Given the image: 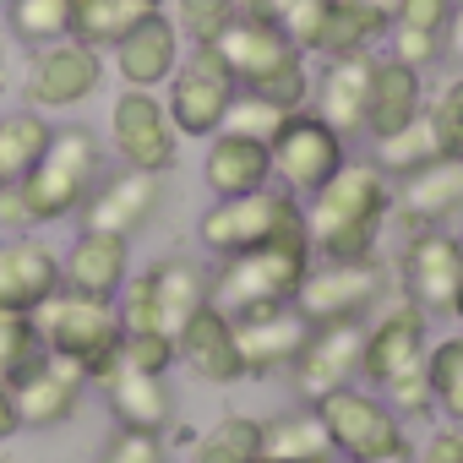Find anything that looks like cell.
Returning <instances> with one entry per match:
<instances>
[{
  "label": "cell",
  "instance_id": "obj_42",
  "mask_svg": "<svg viewBox=\"0 0 463 463\" xmlns=\"http://www.w3.org/2000/svg\"><path fill=\"white\" fill-rule=\"evenodd\" d=\"M382 398L398 409V420H403V425H409V420L436 414V409H430V387H425V365H414V371H403L398 382H387V387H382Z\"/></svg>",
  "mask_w": 463,
  "mask_h": 463
},
{
  "label": "cell",
  "instance_id": "obj_31",
  "mask_svg": "<svg viewBox=\"0 0 463 463\" xmlns=\"http://www.w3.org/2000/svg\"><path fill=\"white\" fill-rule=\"evenodd\" d=\"M50 115L39 109H12V115H0V185H17L50 147Z\"/></svg>",
  "mask_w": 463,
  "mask_h": 463
},
{
  "label": "cell",
  "instance_id": "obj_6",
  "mask_svg": "<svg viewBox=\"0 0 463 463\" xmlns=\"http://www.w3.org/2000/svg\"><path fill=\"white\" fill-rule=\"evenodd\" d=\"M311 409L322 414V430H327V441H333V458H344V463H354V458H382V452H403V447H409V425H403L398 409H392L376 387H365V382L338 387V392H327V398L311 403Z\"/></svg>",
  "mask_w": 463,
  "mask_h": 463
},
{
  "label": "cell",
  "instance_id": "obj_41",
  "mask_svg": "<svg viewBox=\"0 0 463 463\" xmlns=\"http://www.w3.org/2000/svg\"><path fill=\"white\" fill-rule=\"evenodd\" d=\"M425 115H430V126H436L441 153L463 158V71H458L436 99H425Z\"/></svg>",
  "mask_w": 463,
  "mask_h": 463
},
{
  "label": "cell",
  "instance_id": "obj_56",
  "mask_svg": "<svg viewBox=\"0 0 463 463\" xmlns=\"http://www.w3.org/2000/svg\"><path fill=\"white\" fill-rule=\"evenodd\" d=\"M0 463H6V458H0Z\"/></svg>",
  "mask_w": 463,
  "mask_h": 463
},
{
  "label": "cell",
  "instance_id": "obj_47",
  "mask_svg": "<svg viewBox=\"0 0 463 463\" xmlns=\"http://www.w3.org/2000/svg\"><path fill=\"white\" fill-rule=\"evenodd\" d=\"M0 229H6V235H33V218L23 207L17 185H0Z\"/></svg>",
  "mask_w": 463,
  "mask_h": 463
},
{
  "label": "cell",
  "instance_id": "obj_43",
  "mask_svg": "<svg viewBox=\"0 0 463 463\" xmlns=\"http://www.w3.org/2000/svg\"><path fill=\"white\" fill-rule=\"evenodd\" d=\"M104 463H169V452L153 430H120L115 425V436L104 447Z\"/></svg>",
  "mask_w": 463,
  "mask_h": 463
},
{
  "label": "cell",
  "instance_id": "obj_37",
  "mask_svg": "<svg viewBox=\"0 0 463 463\" xmlns=\"http://www.w3.org/2000/svg\"><path fill=\"white\" fill-rule=\"evenodd\" d=\"M164 6H169L180 39H191V44H213L229 23L241 17V0H164Z\"/></svg>",
  "mask_w": 463,
  "mask_h": 463
},
{
  "label": "cell",
  "instance_id": "obj_30",
  "mask_svg": "<svg viewBox=\"0 0 463 463\" xmlns=\"http://www.w3.org/2000/svg\"><path fill=\"white\" fill-rule=\"evenodd\" d=\"M147 12H158L153 0H71V39L109 55Z\"/></svg>",
  "mask_w": 463,
  "mask_h": 463
},
{
  "label": "cell",
  "instance_id": "obj_39",
  "mask_svg": "<svg viewBox=\"0 0 463 463\" xmlns=\"http://www.w3.org/2000/svg\"><path fill=\"white\" fill-rule=\"evenodd\" d=\"M115 365H131V371H153V376H169L180 365V349H175V333L164 327H142V333H126L120 338V360Z\"/></svg>",
  "mask_w": 463,
  "mask_h": 463
},
{
  "label": "cell",
  "instance_id": "obj_7",
  "mask_svg": "<svg viewBox=\"0 0 463 463\" xmlns=\"http://www.w3.org/2000/svg\"><path fill=\"white\" fill-rule=\"evenodd\" d=\"M235 93L241 88H235V77H229V66L218 61L213 44H191V55L158 88L175 131L191 137V142H207L213 131H223V115H229V104H235Z\"/></svg>",
  "mask_w": 463,
  "mask_h": 463
},
{
  "label": "cell",
  "instance_id": "obj_9",
  "mask_svg": "<svg viewBox=\"0 0 463 463\" xmlns=\"http://www.w3.org/2000/svg\"><path fill=\"white\" fill-rule=\"evenodd\" d=\"M109 147L120 158V169L169 175L180 164V131H175L164 99L147 88H120L109 99Z\"/></svg>",
  "mask_w": 463,
  "mask_h": 463
},
{
  "label": "cell",
  "instance_id": "obj_22",
  "mask_svg": "<svg viewBox=\"0 0 463 463\" xmlns=\"http://www.w3.org/2000/svg\"><path fill=\"white\" fill-rule=\"evenodd\" d=\"M88 376L71 365V360H61V354H44L12 392H17V414H23V430H50V425H66L77 409H82V398H88Z\"/></svg>",
  "mask_w": 463,
  "mask_h": 463
},
{
  "label": "cell",
  "instance_id": "obj_19",
  "mask_svg": "<svg viewBox=\"0 0 463 463\" xmlns=\"http://www.w3.org/2000/svg\"><path fill=\"white\" fill-rule=\"evenodd\" d=\"M61 289V251L39 235H0V311H39Z\"/></svg>",
  "mask_w": 463,
  "mask_h": 463
},
{
  "label": "cell",
  "instance_id": "obj_28",
  "mask_svg": "<svg viewBox=\"0 0 463 463\" xmlns=\"http://www.w3.org/2000/svg\"><path fill=\"white\" fill-rule=\"evenodd\" d=\"M158 300V322L169 333H180L202 306H213V268L196 257H158L153 268H142Z\"/></svg>",
  "mask_w": 463,
  "mask_h": 463
},
{
  "label": "cell",
  "instance_id": "obj_29",
  "mask_svg": "<svg viewBox=\"0 0 463 463\" xmlns=\"http://www.w3.org/2000/svg\"><path fill=\"white\" fill-rule=\"evenodd\" d=\"M262 463H333L322 414L306 403V409H284V414L262 420Z\"/></svg>",
  "mask_w": 463,
  "mask_h": 463
},
{
  "label": "cell",
  "instance_id": "obj_20",
  "mask_svg": "<svg viewBox=\"0 0 463 463\" xmlns=\"http://www.w3.org/2000/svg\"><path fill=\"white\" fill-rule=\"evenodd\" d=\"M131 279V241L126 235H104V229H82V235L61 251V289L93 295V300H115Z\"/></svg>",
  "mask_w": 463,
  "mask_h": 463
},
{
  "label": "cell",
  "instance_id": "obj_49",
  "mask_svg": "<svg viewBox=\"0 0 463 463\" xmlns=\"http://www.w3.org/2000/svg\"><path fill=\"white\" fill-rule=\"evenodd\" d=\"M295 6H300V0H241V17H257V23H273L279 28Z\"/></svg>",
  "mask_w": 463,
  "mask_h": 463
},
{
  "label": "cell",
  "instance_id": "obj_52",
  "mask_svg": "<svg viewBox=\"0 0 463 463\" xmlns=\"http://www.w3.org/2000/svg\"><path fill=\"white\" fill-rule=\"evenodd\" d=\"M447 317H458V333H463V289H458V300H452V311Z\"/></svg>",
  "mask_w": 463,
  "mask_h": 463
},
{
  "label": "cell",
  "instance_id": "obj_3",
  "mask_svg": "<svg viewBox=\"0 0 463 463\" xmlns=\"http://www.w3.org/2000/svg\"><path fill=\"white\" fill-rule=\"evenodd\" d=\"M311 262H317L311 235L223 257V262H213V306L223 317H251V311H268V306H295Z\"/></svg>",
  "mask_w": 463,
  "mask_h": 463
},
{
  "label": "cell",
  "instance_id": "obj_26",
  "mask_svg": "<svg viewBox=\"0 0 463 463\" xmlns=\"http://www.w3.org/2000/svg\"><path fill=\"white\" fill-rule=\"evenodd\" d=\"M99 387H104V403H109V414H115L120 430H153V436H164V425L175 420V387H169V376L115 365Z\"/></svg>",
  "mask_w": 463,
  "mask_h": 463
},
{
  "label": "cell",
  "instance_id": "obj_8",
  "mask_svg": "<svg viewBox=\"0 0 463 463\" xmlns=\"http://www.w3.org/2000/svg\"><path fill=\"white\" fill-rule=\"evenodd\" d=\"M268 153H273V185H284L289 196L306 202L349 164V137L333 131L317 109H295L279 126V137L268 142Z\"/></svg>",
  "mask_w": 463,
  "mask_h": 463
},
{
  "label": "cell",
  "instance_id": "obj_50",
  "mask_svg": "<svg viewBox=\"0 0 463 463\" xmlns=\"http://www.w3.org/2000/svg\"><path fill=\"white\" fill-rule=\"evenodd\" d=\"M23 430V414H17V392L6 387V382H0V441H6V436H17Z\"/></svg>",
  "mask_w": 463,
  "mask_h": 463
},
{
  "label": "cell",
  "instance_id": "obj_32",
  "mask_svg": "<svg viewBox=\"0 0 463 463\" xmlns=\"http://www.w3.org/2000/svg\"><path fill=\"white\" fill-rule=\"evenodd\" d=\"M191 463H262V420L223 414L191 441Z\"/></svg>",
  "mask_w": 463,
  "mask_h": 463
},
{
  "label": "cell",
  "instance_id": "obj_46",
  "mask_svg": "<svg viewBox=\"0 0 463 463\" xmlns=\"http://www.w3.org/2000/svg\"><path fill=\"white\" fill-rule=\"evenodd\" d=\"M414 463H463V425H447V430H436Z\"/></svg>",
  "mask_w": 463,
  "mask_h": 463
},
{
  "label": "cell",
  "instance_id": "obj_51",
  "mask_svg": "<svg viewBox=\"0 0 463 463\" xmlns=\"http://www.w3.org/2000/svg\"><path fill=\"white\" fill-rule=\"evenodd\" d=\"M354 463H414V447H403V452H382V458H354Z\"/></svg>",
  "mask_w": 463,
  "mask_h": 463
},
{
  "label": "cell",
  "instance_id": "obj_14",
  "mask_svg": "<svg viewBox=\"0 0 463 463\" xmlns=\"http://www.w3.org/2000/svg\"><path fill=\"white\" fill-rule=\"evenodd\" d=\"M360 338H365V322H322L306 333V349L289 365L300 403H322L327 392L360 382Z\"/></svg>",
  "mask_w": 463,
  "mask_h": 463
},
{
  "label": "cell",
  "instance_id": "obj_17",
  "mask_svg": "<svg viewBox=\"0 0 463 463\" xmlns=\"http://www.w3.org/2000/svg\"><path fill=\"white\" fill-rule=\"evenodd\" d=\"M180 61H185L180 28H175V17H169L164 6L147 12V17L109 50V66H115V77H120V88H147V93H158V88L175 77Z\"/></svg>",
  "mask_w": 463,
  "mask_h": 463
},
{
  "label": "cell",
  "instance_id": "obj_54",
  "mask_svg": "<svg viewBox=\"0 0 463 463\" xmlns=\"http://www.w3.org/2000/svg\"><path fill=\"white\" fill-rule=\"evenodd\" d=\"M153 6H164V0H153Z\"/></svg>",
  "mask_w": 463,
  "mask_h": 463
},
{
  "label": "cell",
  "instance_id": "obj_18",
  "mask_svg": "<svg viewBox=\"0 0 463 463\" xmlns=\"http://www.w3.org/2000/svg\"><path fill=\"white\" fill-rule=\"evenodd\" d=\"M180 365L207 382V387H235L246 382V360H241V338H235V317H223L218 306H202L180 333H175Z\"/></svg>",
  "mask_w": 463,
  "mask_h": 463
},
{
  "label": "cell",
  "instance_id": "obj_45",
  "mask_svg": "<svg viewBox=\"0 0 463 463\" xmlns=\"http://www.w3.org/2000/svg\"><path fill=\"white\" fill-rule=\"evenodd\" d=\"M387 55H392V61H403V66H414V71H425V66H436V61H441V39H436V33L387 28Z\"/></svg>",
  "mask_w": 463,
  "mask_h": 463
},
{
  "label": "cell",
  "instance_id": "obj_12",
  "mask_svg": "<svg viewBox=\"0 0 463 463\" xmlns=\"http://www.w3.org/2000/svg\"><path fill=\"white\" fill-rule=\"evenodd\" d=\"M425 349H430V311H420L409 295L382 306L371 322H365V338H360V382L365 387H387L398 382L403 371L425 365Z\"/></svg>",
  "mask_w": 463,
  "mask_h": 463
},
{
  "label": "cell",
  "instance_id": "obj_5",
  "mask_svg": "<svg viewBox=\"0 0 463 463\" xmlns=\"http://www.w3.org/2000/svg\"><path fill=\"white\" fill-rule=\"evenodd\" d=\"M33 322H39L44 349L61 354V360H71L93 387L115 371L120 338H126V327L115 317V300H93V295H77V289H55L33 311Z\"/></svg>",
  "mask_w": 463,
  "mask_h": 463
},
{
  "label": "cell",
  "instance_id": "obj_16",
  "mask_svg": "<svg viewBox=\"0 0 463 463\" xmlns=\"http://www.w3.org/2000/svg\"><path fill=\"white\" fill-rule=\"evenodd\" d=\"M392 213L409 229H452L463 218V158L441 153L392 180Z\"/></svg>",
  "mask_w": 463,
  "mask_h": 463
},
{
  "label": "cell",
  "instance_id": "obj_23",
  "mask_svg": "<svg viewBox=\"0 0 463 463\" xmlns=\"http://www.w3.org/2000/svg\"><path fill=\"white\" fill-rule=\"evenodd\" d=\"M420 115H425V71H414V66H403V61H392V55H376L360 137H365V142H387L392 131H403V126L420 120Z\"/></svg>",
  "mask_w": 463,
  "mask_h": 463
},
{
  "label": "cell",
  "instance_id": "obj_21",
  "mask_svg": "<svg viewBox=\"0 0 463 463\" xmlns=\"http://www.w3.org/2000/svg\"><path fill=\"white\" fill-rule=\"evenodd\" d=\"M306 333H311V322L295 306H268V311L235 317L246 376H279V371H289L300 360V349H306Z\"/></svg>",
  "mask_w": 463,
  "mask_h": 463
},
{
  "label": "cell",
  "instance_id": "obj_11",
  "mask_svg": "<svg viewBox=\"0 0 463 463\" xmlns=\"http://www.w3.org/2000/svg\"><path fill=\"white\" fill-rule=\"evenodd\" d=\"M104 88V50H88L82 39H61L33 50L28 77H23V104L39 115H61L88 104Z\"/></svg>",
  "mask_w": 463,
  "mask_h": 463
},
{
  "label": "cell",
  "instance_id": "obj_53",
  "mask_svg": "<svg viewBox=\"0 0 463 463\" xmlns=\"http://www.w3.org/2000/svg\"><path fill=\"white\" fill-rule=\"evenodd\" d=\"M0 82H6V33H0Z\"/></svg>",
  "mask_w": 463,
  "mask_h": 463
},
{
  "label": "cell",
  "instance_id": "obj_15",
  "mask_svg": "<svg viewBox=\"0 0 463 463\" xmlns=\"http://www.w3.org/2000/svg\"><path fill=\"white\" fill-rule=\"evenodd\" d=\"M164 175H142V169H104V180L93 185V196L82 202L77 223L82 229H104V235H126L137 241L142 229L158 218V202H164Z\"/></svg>",
  "mask_w": 463,
  "mask_h": 463
},
{
  "label": "cell",
  "instance_id": "obj_44",
  "mask_svg": "<svg viewBox=\"0 0 463 463\" xmlns=\"http://www.w3.org/2000/svg\"><path fill=\"white\" fill-rule=\"evenodd\" d=\"M447 12H452V0H392V28H409V33H436V39H441Z\"/></svg>",
  "mask_w": 463,
  "mask_h": 463
},
{
  "label": "cell",
  "instance_id": "obj_34",
  "mask_svg": "<svg viewBox=\"0 0 463 463\" xmlns=\"http://www.w3.org/2000/svg\"><path fill=\"white\" fill-rule=\"evenodd\" d=\"M6 28L33 50L61 44L71 39V0H6Z\"/></svg>",
  "mask_w": 463,
  "mask_h": 463
},
{
  "label": "cell",
  "instance_id": "obj_2",
  "mask_svg": "<svg viewBox=\"0 0 463 463\" xmlns=\"http://www.w3.org/2000/svg\"><path fill=\"white\" fill-rule=\"evenodd\" d=\"M99 180H104V142L88 126H55L44 158L17 180V191H23L33 229H44V223L77 218Z\"/></svg>",
  "mask_w": 463,
  "mask_h": 463
},
{
  "label": "cell",
  "instance_id": "obj_38",
  "mask_svg": "<svg viewBox=\"0 0 463 463\" xmlns=\"http://www.w3.org/2000/svg\"><path fill=\"white\" fill-rule=\"evenodd\" d=\"M246 93H257V99L279 104L284 115H295V109H311V61H306V55H295V61H284L279 71H268L262 82H251Z\"/></svg>",
  "mask_w": 463,
  "mask_h": 463
},
{
  "label": "cell",
  "instance_id": "obj_10",
  "mask_svg": "<svg viewBox=\"0 0 463 463\" xmlns=\"http://www.w3.org/2000/svg\"><path fill=\"white\" fill-rule=\"evenodd\" d=\"M387 306V273L382 262H311L295 311L322 327V322H371Z\"/></svg>",
  "mask_w": 463,
  "mask_h": 463
},
{
  "label": "cell",
  "instance_id": "obj_24",
  "mask_svg": "<svg viewBox=\"0 0 463 463\" xmlns=\"http://www.w3.org/2000/svg\"><path fill=\"white\" fill-rule=\"evenodd\" d=\"M202 185L213 196H251L262 185H273V153L257 137L241 131H213L207 153H202Z\"/></svg>",
  "mask_w": 463,
  "mask_h": 463
},
{
  "label": "cell",
  "instance_id": "obj_48",
  "mask_svg": "<svg viewBox=\"0 0 463 463\" xmlns=\"http://www.w3.org/2000/svg\"><path fill=\"white\" fill-rule=\"evenodd\" d=\"M441 61L463 66V0H452V12H447V28H441Z\"/></svg>",
  "mask_w": 463,
  "mask_h": 463
},
{
  "label": "cell",
  "instance_id": "obj_25",
  "mask_svg": "<svg viewBox=\"0 0 463 463\" xmlns=\"http://www.w3.org/2000/svg\"><path fill=\"white\" fill-rule=\"evenodd\" d=\"M371 66H376V50L365 55H338V61H322V71L311 77V109L344 131V137H360L365 126V93H371Z\"/></svg>",
  "mask_w": 463,
  "mask_h": 463
},
{
  "label": "cell",
  "instance_id": "obj_40",
  "mask_svg": "<svg viewBox=\"0 0 463 463\" xmlns=\"http://www.w3.org/2000/svg\"><path fill=\"white\" fill-rule=\"evenodd\" d=\"M289 115L279 109V104H268V99H257V93H235V104H229V115H223V131H241V137H257V142H273L279 137V126H284Z\"/></svg>",
  "mask_w": 463,
  "mask_h": 463
},
{
  "label": "cell",
  "instance_id": "obj_13",
  "mask_svg": "<svg viewBox=\"0 0 463 463\" xmlns=\"http://www.w3.org/2000/svg\"><path fill=\"white\" fill-rule=\"evenodd\" d=\"M398 273H403V295L420 311H452L463 289V235H452V229H414L403 241Z\"/></svg>",
  "mask_w": 463,
  "mask_h": 463
},
{
  "label": "cell",
  "instance_id": "obj_33",
  "mask_svg": "<svg viewBox=\"0 0 463 463\" xmlns=\"http://www.w3.org/2000/svg\"><path fill=\"white\" fill-rule=\"evenodd\" d=\"M425 387H430V409L463 425V333L425 349Z\"/></svg>",
  "mask_w": 463,
  "mask_h": 463
},
{
  "label": "cell",
  "instance_id": "obj_36",
  "mask_svg": "<svg viewBox=\"0 0 463 463\" xmlns=\"http://www.w3.org/2000/svg\"><path fill=\"white\" fill-rule=\"evenodd\" d=\"M371 147H376V164L387 169V180H398V175H409V169H420V164L441 158V142H436V126H430V115L409 120L403 131H392L387 142H371Z\"/></svg>",
  "mask_w": 463,
  "mask_h": 463
},
{
  "label": "cell",
  "instance_id": "obj_27",
  "mask_svg": "<svg viewBox=\"0 0 463 463\" xmlns=\"http://www.w3.org/2000/svg\"><path fill=\"white\" fill-rule=\"evenodd\" d=\"M213 50H218V61L229 66L235 88H251V82H262L268 71H279L284 61L300 55V50L284 39V28L257 23V17H235V23H229V28L213 39Z\"/></svg>",
  "mask_w": 463,
  "mask_h": 463
},
{
  "label": "cell",
  "instance_id": "obj_4",
  "mask_svg": "<svg viewBox=\"0 0 463 463\" xmlns=\"http://www.w3.org/2000/svg\"><path fill=\"white\" fill-rule=\"evenodd\" d=\"M295 235H306V202L289 196L284 185H262L251 196H213V207L196 218V241L213 262Z\"/></svg>",
  "mask_w": 463,
  "mask_h": 463
},
{
  "label": "cell",
  "instance_id": "obj_55",
  "mask_svg": "<svg viewBox=\"0 0 463 463\" xmlns=\"http://www.w3.org/2000/svg\"><path fill=\"white\" fill-rule=\"evenodd\" d=\"M0 6H6V0H0Z\"/></svg>",
  "mask_w": 463,
  "mask_h": 463
},
{
  "label": "cell",
  "instance_id": "obj_1",
  "mask_svg": "<svg viewBox=\"0 0 463 463\" xmlns=\"http://www.w3.org/2000/svg\"><path fill=\"white\" fill-rule=\"evenodd\" d=\"M392 180L376 158H349L322 191L306 196V235L317 262H376Z\"/></svg>",
  "mask_w": 463,
  "mask_h": 463
},
{
  "label": "cell",
  "instance_id": "obj_35",
  "mask_svg": "<svg viewBox=\"0 0 463 463\" xmlns=\"http://www.w3.org/2000/svg\"><path fill=\"white\" fill-rule=\"evenodd\" d=\"M44 338H39V322L28 311H0V382L17 387L39 360H44Z\"/></svg>",
  "mask_w": 463,
  "mask_h": 463
}]
</instances>
